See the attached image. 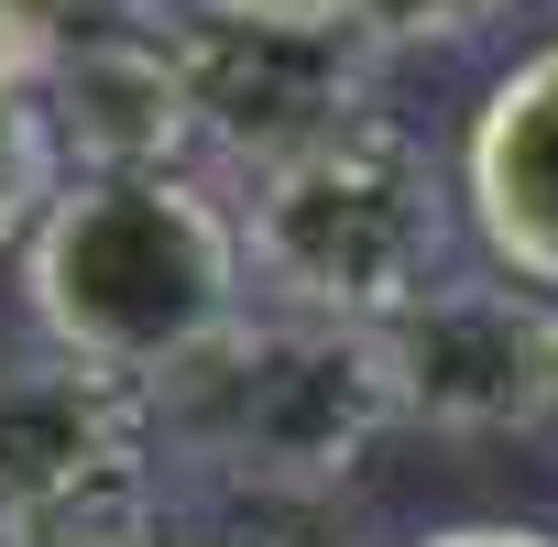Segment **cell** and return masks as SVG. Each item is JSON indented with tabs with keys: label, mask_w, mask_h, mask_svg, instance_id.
Here are the masks:
<instances>
[{
	"label": "cell",
	"mask_w": 558,
	"mask_h": 547,
	"mask_svg": "<svg viewBox=\"0 0 558 547\" xmlns=\"http://www.w3.org/2000/svg\"><path fill=\"white\" fill-rule=\"evenodd\" d=\"M23 307L45 351L154 384L252 307L241 208L197 175H66L23 241Z\"/></svg>",
	"instance_id": "1"
},
{
	"label": "cell",
	"mask_w": 558,
	"mask_h": 547,
	"mask_svg": "<svg viewBox=\"0 0 558 547\" xmlns=\"http://www.w3.org/2000/svg\"><path fill=\"white\" fill-rule=\"evenodd\" d=\"M143 394H154L165 471L219 482V493H329L340 503V482H362L384 438L405 427L384 329L296 318L263 296L219 340H197L175 373H154Z\"/></svg>",
	"instance_id": "2"
},
{
	"label": "cell",
	"mask_w": 558,
	"mask_h": 547,
	"mask_svg": "<svg viewBox=\"0 0 558 547\" xmlns=\"http://www.w3.org/2000/svg\"><path fill=\"white\" fill-rule=\"evenodd\" d=\"M449 175L427 154V132H405L395 110L329 132L318 154L274 165L241 186V263L263 307L296 318H340V329H395L416 296L449 285Z\"/></svg>",
	"instance_id": "3"
},
{
	"label": "cell",
	"mask_w": 558,
	"mask_h": 547,
	"mask_svg": "<svg viewBox=\"0 0 558 547\" xmlns=\"http://www.w3.org/2000/svg\"><path fill=\"white\" fill-rule=\"evenodd\" d=\"M154 394L34 351L0 373V547H154L165 525Z\"/></svg>",
	"instance_id": "4"
},
{
	"label": "cell",
	"mask_w": 558,
	"mask_h": 547,
	"mask_svg": "<svg viewBox=\"0 0 558 547\" xmlns=\"http://www.w3.org/2000/svg\"><path fill=\"white\" fill-rule=\"evenodd\" d=\"M165 56L186 88V132L197 154H219L241 186L318 154L329 132L373 121V45L351 23H286V12H219V0H175L165 12Z\"/></svg>",
	"instance_id": "5"
},
{
	"label": "cell",
	"mask_w": 558,
	"mask_h": 547,
	"mask_svg": "<svg viewBox=\"0 0 558 547\" xmlns=\"http://www.w3.org/2000/svg\"><path fill=\"white\" fill-rule=\"evenodd\" d=\"M395 394L405 427L471 438V449H558V296L514 274H449L395 329Z\"/></svg>",
	"instance_id": "6"
},
{
	"label": "cell",
	"mask_w": 558,
	"mask_h": 547,
	"mask_svg": "<svg viewBox=\"0 0 558 547\" xmlns=\"http://www.w3.org/2000/svg\"><path fill=\"white\" fill-rule=\"evenodd\" d=\"M460 219L493 252V274L558 296V45L514 56L460 143Z\"/></svg>",
	"instance_id": "7"
},
{
	"label": "cell",
	"mask_w": 558,
	"mask_h": 547,
	"mask_svg": "<svg viewBox=\"0 0 558 547\" xmlns=\"http://www.w3.org/2000/svg\"><path fill=\"white\" fill-rule=\"evenodd\" d=\"M45 121H56L66 175H186V154H197L165 34H121V45L66 56L45 77Z\"/></svg>",
	"instance_id": "8"
},
{
	"label": "cell",
	"mask_w": 558,
	"mask_h": 547,
	"mask_svg": "<svg viewBox=\"0 0 558 547\" xmlns=\"http://www.w3.org/2000/svg\"><path fill=\"white\" fill-rule=\"evenodd\" d=\"M154 547H351V514L329 493H219V482H175Z\"/></svg>",
	"instance_id": "9"
},
{
	"label": "cell",
	"mask_w": 558,
	"mask_h": 547,
	"mask_svg": "<svg viewBox=\"0 0 558 547\" xmlns=\"http://www.w3.org/2000/svg\"><path fill=\"white\" fill-rule=\"evenodd\" d=\"M175 0H0V66L12 77H56L66 56L88 45H121V34H165Z\"/></svg>",
	"instance_id": "10"
},
{
	"label": "cell",
	"mask_w": 558,
	"mask_h": 547,
	"mask_svg": "<svg viewBox=\"0 0 558 547\" xmlns=\"http://www.w3.org/2000/svg\"><path fill=\"white\" fill-rule=\"evenodd\" d=\"M66 186V154H56V121H45V88L0 66V252L34 241V219L56 208Z\"/></svg>",
	"instance_id": "11"
},
{
	"label": "cell",
	"mask_w": 558,
	"mask_h": 547,
	"mask_svg": "<svg viewBox=\"0 0 558 547\" xmlns=\"http://www.w3.org/2000/svg\"><path fill=\"white\" fill-rule=\"evenodd\" d=\"M351 23L373 56H449L504 23V0H351Z\"/></svg>",
	"instance_id": "12"
},
{
	"label": "cell",
	"mask_w": 558,
	"mask_h": 547,
	"mask_svg": "<svg viewBox=\"0 0 558 547\" xmlns=\"http://www.w3.org/2000/svg\"><path fill=\"white\" fill-rule=\"evenodd\" d=\"M416 547H558L547 525H514V514H482V525H438V536H416Z\"/></svg>",
	"instance_id": "13"
},
{
	"label": "cell",
	"mask_w": 558,
	"mask_h": 547,
	"mask_svg": "<svg viewBox=\"0 0 558 547\" xmlns=\"http://www.w3.org/2000/svg\"><path fill=\"white\" fill-rule=\"evenodd\" d=\"M219 12H286V23H351V0H219ZM362 34V23H351Z\"/></svg>",
	"instance_id": "14"
},
{
	"label": "cell",
	"mask_w": 558,
	"mask_h": 547,
	"mask_svg": "<svg viewBox=\"0 0 558 547\" xmlns=\"http://www.w3.org/2000/svg\"><path fill=\"white\" fill-rule=\"evenodd\" d=\"M547 12H558V0H547Z\"/></svg>",
	"instance_id": "15"
}]
</instances>
